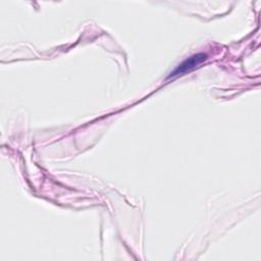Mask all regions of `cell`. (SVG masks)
I'll return each mask as SVG.
<instances>
[{"label":"cell","mask_w":261,"mask_h":261,"mask_svg":"<svg viewBox=\"0 0 261 261\" xmlns=\"http://www.w3.org/2000/svg\"><path fill=\"white\" fill-rule=\"evenodd\" d=\"M205 59H206V55L202 54V53L190 56L189 58L184 60L180 64H178V66H176L174 68V70L172 72H170L168 77L178 75V74H184L187 71H190V70L194 69L195 67L199 66Z\"/></svg>","instance_id":"1"}]
</instances>
